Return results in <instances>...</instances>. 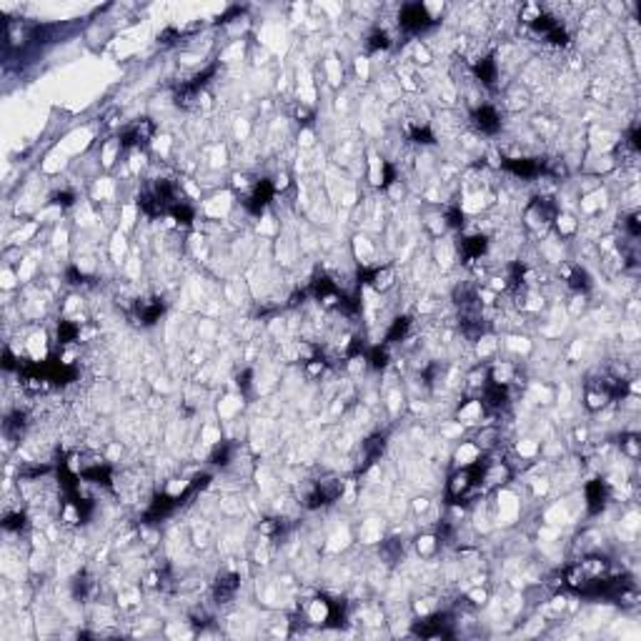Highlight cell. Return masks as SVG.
I'll list each match as a JSON object with an SVG mask.
<instances>
[{"label": "cell", "instance_id": "obj_5", "mask_svg": "<svg viewBox=\"0 0 641 641\" xmlns=\"http://www.w3.org/2000/svg\"><path fill=\"white\" fill-rule=\"evenodd\" d=\"M554 228H557L559 238H574L579 233V221L571 213H561L559 210L557 218H554Z\"/></svg>", "mask_w": 641, "mask_h": 641}, {"label": "cell", "instance_id": "obj_4", "mask_svg": "<svg viewBox=\"0 0 641 641\" xmlns=\"http://www.w3.org/2000/svg\"><path fill=\"white\" fill-rule=\"evenodd\" d=\"M416 554H419L421 559H426V561H431L436 554L441 551V534H431V531H426V534H421V536H416Z\"/></svg>", "mask_w": 641, "mask_h": 641}, {"label": "cell", "instance_id": "obj_3", "mask_svg": "<svg viewBox=\"0 0 641 641\" xmlns=\"http://www.w3.org/2000/svg\"><path fill=\"white\" fill-rule=\"evenodd\" d=\"M368 286H371L376 294H388L391 288H396V269H391V266H379V269H373L371 278H368Z\"/></svg>", "mask_w": 641, "mask_h": 641}, {"label": "cell", "instance_id": "obj_1", "mask_svg": "<svg viewBox=\"0 0 641 641\" xmlns=\"http://www.w3.org/2000/svg\"><path fill=\"white\" fill-rule=\"evenodd\" d=\"M484 458V451L476 446V441H461L453 451V466L464 469V466H476Z\"/></svg>", "mask_w": 641, "mask_h": 641}, {"label": "cell", "instance_id": "obj_2", "mask_svg": "<svg viewBox=\"0 0 641 641\" xmlns=\"http://www.w3.org/2000/svg\"><path fill=\"white\" fill-rule=\"evenodd\" d=\"M484 404H481V399H469V401H461V406L456 408V421L461 426H473V424H481V419H484Z\"/></svg>", "mask_w": 641, "mask_h": 641}, {"label": "cell", "instance_id": "obj_6", "mask_svg": "<svg viewBox=\"0 0 641 641\" xmlns=\"http://www.w3.org/2000/svg\"><path fill=\"white\" fill-rule=\"evenodd\" d=\"M431 509H433V501L428 496H416L411 501V511L416 516H424V514H428Z\"/></svg>", "mask_w": 641, "mask_h": 641}]
</instances>
